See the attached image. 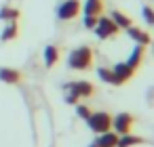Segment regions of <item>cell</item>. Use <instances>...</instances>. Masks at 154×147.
<instances>
[{"instance_id":"obj_1","label":"cell","mask_w":154,"mask_h":147,"mask_svg":"<svg viewBox=\"0 0 154 147\" xmlns=\"http://www.w3.org/2000/svg\"><path fill=\"white\" fill-rule=\"evenodd\" d=\"M93 63H95V51L89 44H82V46L70 51V55H68V67L70 69L87 72V69L93 67Z\"/></svg>"},{"instance_id":"obj_2","label":"cell","mask_w":154,"mask_h":147,"mask_svg":"<svg viewBox=\"0 0 154 147\" xmlns=\"http://www.w3.org/2000/svg\"><path fill=\"white\" fill-rule=\"evenodd\" d=\"M66 90V103L70 105H76L78 99H89L95 95V86L87 80H78V82H66L63 86Z\"/></svg>"},{"instance_id":"obj_3","label":"cell","mask_w":154,"mask_h":147,"mask_svg":"<svg viewBox=\"0 0 154 147\" xmlns=\"http://www.w3.org/2000/svg\"><path fill=\"white\" fill-rule=\"evenodd\" d=\"M82 13H85V19H82L85 28L93 30L95 23H97V19L103 13V0H87V2L82 4Z\"/></svg>"},{"instance_id":"obj_4","label":"cell","mask_w":154,"mask_h":147,"mask_svg":"<svg viewBox=\"0 0 154 147\" xmlns=\"http://www.w3.org/2000/svg\"><path fill=\"white\" fill-rule=\"evenodd\" d=\"M87 124L93 132L101 134V132H108L112 128V116L108 111H91V116L87 118Z\"/></svg>"},{"instance_id":"obj_5","label":"cell","mask_w":154,"mask_h":147,"mask_svg":"<svg viewBox=\"0 0 154 147\" xmlns=\"http://www.w3.org/2000/svg\"><path fill=\"white\" fill-rule=\"evenodd\" d=\"M93 32H95V36L99 40H110V38H116L120 30H118V25L110 17H99L97 23H95V28H93Z\"/></svg>"},{"instance_id":"obj_6","label":"cell","mask_w":154,"mask_h":147,"mask_svg":"<svg viewBox=\"0 0 154 147\" xmlns=\"http://www.w3.org/2000/svg\"><path fill=\"white\" fill-rule=\"evenodd\" d=\"M82 11V2L80 0H63L57 7V19L59 21H72L80 15Z\"/></svg>"},{"instance_id":"obj_7","label":"cell","mask_w":154,"mask_h":147,"mask_svg":"<svg viewBox=\"0 0 154 147\" xmlns=\"http://www.w3.org/2000/svg\"><path fill=\"white\" fill-rule=\"evenodd\" d=\"M133 124H135V118L127 111H120L118 116H112V128L114 132L120 137V134H129L133 130Z\"/></svg>"},{"instance_id":"obj_8","label":"cell","mask_w":154,"mask_h":147,"mask_svg":"<svg viewBox=\"0 0 154 147\" xmlns=\"http://www.w3.org/2000/svg\"><path fill=\"white\" fill-rule=\"evenodd\" d=\"M133 74H135V69L127 63V61H120V63H116L114 67H112V76H114V86H122L125 82H129L131 78H133Z\"/></svg>"},{"instance_id":"obj_9","label":"cell","mask_w":154,"mask_h":147,"mask_svg":"<svg viewBox=\"0 0 154 147\" xmlns=\"http://www.w3.org/2000/svg\"><path fill=\"white\" fill-rule=\"evenodd\" d=\"M21 80H23V74L19 69L0 67V82H5V84H19Z\"/></svg>"},{"instance_id":"obj_10","label":"cell","mask_w":154,"mask_h":147,"mask_svg":"<svg viewBox=\"0 0 154 147\" xmlns=\"http://www.w3.org/2000/svg\"><path fill=\"white\" fill-rule=\"evenodd\" d=\"M110 19L118 25V30H129V28L133 25L131 17H129L127 13H122V11H112V13H110Z\"/></svg>"},{"instance_id":"obj_11","label":"cell","mask_w":154,"mask_h":147,"mask_svg":"<svg viewBox=\"0 0 154 147\" xmlns=\"http://www.w3.org/2000/svg\"><path fill=\"white\" fill-rule=\"evenodd\" d=\"M127 34H129L137 44H141V46H148V44H150V40H152L148 32H143V30H139V28H133V25L127 30Z\"/></svg>"},{"instance_id":"obj_12","label":"cell","mask_w":154,"mask_h":147,"mask_svg":"<svg viewBox=\"0 0 154 147\" xmlns=\"http://www.w3.org/2000/svg\"><path fill=\"white\" fill-rule=\"evenodd\" d=\"M143 53H146V46H141V44H135V49H133V53H131V57L127 59V63L137 72V67L141 65V61H143Z\"/></svg>"},{"instance_id":"obj_13","label":"cell","mask_w":154,"mask_h":147,"mask_svg":"<svg viewBox=\"0 0 154 147\" xmlns=\"http://www.w3.org/2000/svg\"><path fill=\"white\" fill-rule=\"evenodd\" d=\"M116 143H118V134L116 132H101L99 137H97V141H95V145L97 147H116Z\"/></svg>"},{"instance_id":"obj_14","label":"cell","mask_w":154,"mask_h":147,"mask_svg":"<svg viewBox=\"0 0 154 147\" xmlns=\"http://www.w3.org/2000/svg\"><path fill=\"white\" fill-rule=\"evenodd\" d=\"M146 141L141 139V137H135V134H120L118 137V143H116V147H135V145H143Z\"/></svg>"},{"instance_id":"obj_15","label":"cell","mask_w":154,"mask_h":147,"mask_svg":"<svg viewBox=\"0 0 154 147\" xmlns=\"http://www.w3.org/2000/svg\"><path fill=\"white\" fill-rule=\"evenodd\" d=\"M57 61H59V46L49 44V46L45 49V65H47V67H53Z\"/></svg>"},{"instance_id":"obj_16","label":"cell","mask_w":154,"mask_h":147,"mask_svg":"<svg viewBox=\"0 0 154 147\" xmlns=\"http://www.w3.org/2000/svg\"><path fill=\"white\" fill-rule=\"evenodd\" d=\"M17 34H19V25H17V21H9V25L2 30V34H0V40H2V42H7V40H15Z\"/></svg>"},{"instance_id":"obj_17","label":"cell","mask_w":154,"mask_h":147,"mask_svg":"<svg viewBox=\"0 0 154 147\" xmlns=\"http://www.w3.org/2000/svg\"><path fill=\"white\" fill-rule=\"evenodd\" d=\"M19 17V9H13V7H2L0 9V19L2 21H15Z\"/></svg>"},{"instance_id":"obj_18","label":"cell","mask_w":154,"mask_h":147,"mask_svg":"<svg viewBox=\"0 0 154 147\" xmlns=\"http://www.w3.org/2000/svg\"><path fill=\"white\" fill-rule=\"evenodd\" d=\"M97 76H99V80H103L106 84H114L112 69H108V67H97Z\"/></svg>"},{"instance_id":"obj_19","label":"cell","mask_w":154,"mask_h":147,"mask_svg":"<svg viewBox=\"0 0 154 147\" xmlns=\"http://www.w3.org/2000/svg\"><path fill=\"white\" fill-rule=\"evenodd\" d=\"M141 13H143V21H146V23H150V25H154V9L143 7V9H141Z\"/></svg>"},{"instance_id":"obj_20","label":"cell","mask_w":154,"mask_h":147,"mask_svg":"<svg viewBox=\"0 0 154 147\" xmlns=\"http://www.w3.org/2000/svg\"><path fill=\"white\" fill-rule=\"evenodd\" d=\"M76 113H78V118L87 120V118L91 116V109H89L87 105H78V103H76Z\"/></svg>"},{"instance_id":"obj_21","label":"cell","mask_w":154,"mask_h":147,"mask_svg":"<svg viewBox=\"0 0 154 147\" xmlns=\"http://www.w3.org/2000/svg\"><path fill=\"white\" fill-rule=\"evenodd\" d=\"M89 147H97V145H95V143H93V145H89Z\"/></svg>"}]
</instances>
